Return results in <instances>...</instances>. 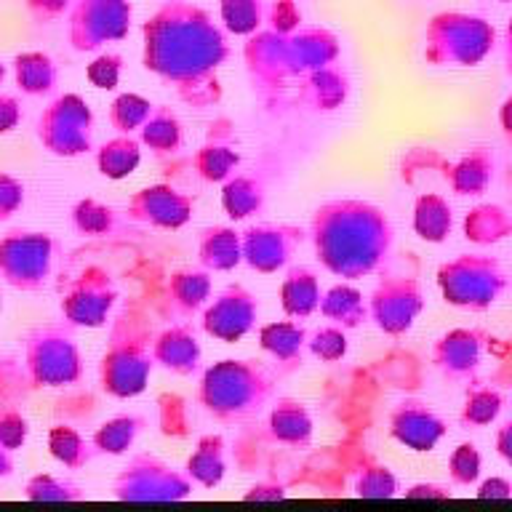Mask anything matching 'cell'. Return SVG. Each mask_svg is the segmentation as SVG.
<instances>
[{"instance_id": "16", "label": "cell", "mask_w": 512, "mask_h": 512, "mask_svg": "<svg viewBox=\"0 0 512 512\" xmlns=\"http://www.w3.org/2000/svg\"><path fill=\"white\" fill-rule=\"evenodd\" d=\"M307 232L296 224H254L243 232V262L254 272L272 275L283 270Z\"/></svg>"}, {"instance_id": "42", "label": "cell", "mask_w": 512, "mask_h": 512, "mask_svg": "<svg viewBox=\"0 0 512 512\" xmlns=\"http://www.w3.org/2000/svg\"><path fill=\"white\" fill-rule=\"evenodd\" d=\"M355 494L366 499H390L398 494V478L384 464H366L355 478Z\"/></svg>"}, {"instance_id": "34", "label": "cell", "mask_w": 512, "mask_h": 512, "mask_svg": "<svg viewBox=\"0 0 512 512\" xmlns=\"http://www.w3.org/2000/svg\"><path fill=\"white\" fill-rule=\"evenodd\" d=\"M227 472V454H224L222 435H200L195 443V451L187 459V475L198 486L214 488L224 480Z\"/></svg>"}, {"instance_id": "56", "label": "cell", "mask_w": 512, "mask_h": 512, "mask_svg": "<svg viewBox=\"0 0 512 512\" xmlns=\"http://www.w3.org/2000/svg\"><path fill=\"white\" fill-rule=\"evenodd\" d=\"M499 123H502L504 134L512 136V96L510 99H504L502 110H499Z\"/></svg>"}, {"instance_id": "33", "label": "cell", "mask_w": 512, "mask_h": 512, "mask_svg": "<svg viewBox=\"0 0 512 512\" xmlns=\"http://www.w3.org/2000/svg\"><path fill=\"white\" fill-rule=\"evenodd\" d=\"M454 227V211L438 192H424L414 203V232L427 243H443Z\"/></svg>"}, {"instance_id": "37", "label": "cell", "mask_w": 512, "mask_h": 512, "mask_svg": "<svg viewBox=\"0 0 512 512\" xmlns=\"http://www.w3.org/2000/svg\"><path fill=\"white\" fill-rule=\"evenodd\" d=\"M16 83L24 94L43 96L56 88V64L46 54L16 56Z\"/></svg>"}, {"instance_id": "59", "label": "cell", "mask_w": 512, "mask_h": 512, "mask_svg": "<svg viewBox=\"0 0 512 512\" xmlns=\"http://www.w3.org/2000/svg\"><path fill=\"white\" fill-rule=\"evenodd\" d=\"M3 75H6V70H3V64H0V83H3Z\"/></svg>"}, {"instance_id": "18", "label": "cell", "mask_w": 512, "mask_h": 512, "mask_svg": "<svg viewBox=\"0 0 512 512\" xmlns=\"http://www.w3.org/2000/svg\"><path fill=\"white\" fill-rule=\"evenodd\" d=\"M448 424L446 419L432 411L422 400H403L392 408L390 414V435L398 440L400 446L416 454H427L446 438Z\"/></svg>"}, {"instance_id": "27", "label": "cell", "mask_w": 512, "mask_h": 512, "mask_svg": "<svg viewBox=\"0 0 512 512\" xmlns=\"http://www.w3.org/2000/svg\"><path fill=\"white\" fill-rule=\"evenodd\" d=\"M144 147H150L155 158H171L184 147V128L182 120L176 118V112L166 104H158L147 123L139 131Z\"/></svg>"}, {"instance_id": "12", "label": "cell", "mask_w": 512, "mask_h": 512, "mask_svg": "<svg viewBox=\"0 0 512 512\" xmlns=\"http://www.w3.org/2000/svg\"><path fill=\"white\" fill-rule=\"evenodd\" d=\"M422 310V286L408 275H384L368 296V318L387 336L408 334Z\"/></svg>"}, {"instance_id": "15", "label": "cell", "mask_w": 512, "mask_h": 512, "mask_svg": "<svg viewBox=\"0 0 512 512\" xmlns=\"http://www.w3.org/2000/svg\"><path fill=\"white\" fill-rule=\"evenodd\" d=\"M256 320H259V299L246 286L232 283L208 304L200 326L219 342L235 344L254 331Z\"/></svg>"}, {"instance_id": "26", "label": "cell", "mask_w": 512, "mask_h": 512, "mask_svg": "<svg viewBox=\"0 0 512 512\" xmlns=\"http://www.w3.org/2000/svg\"><path fill=\"white\" fill-rule=\"evenodd\" d=\"M270 438L291 448H307L312 440V416L304 403L294 398H278L267 422Z\"/></svg>"}, {"instance_id": "43", "label": "cell", "mask_w": 512, "mask_h": 512, "mask_svg": "<svg viewBox=\"0 0 512 512\" xmlns=\"http://www.w3.org/2000/svg\"><path fill=\"white\" fill-rule=\"evenodd\" d=\"M222 19L235 35H251L262 24V0H222Z\"/></svg>"}, {"instance_id": "21", "label": "cell", "mask_w": 512, "mask_h": 512, "mask_svg": "<svg viewBox=\"0 0 512 512\" xmlns=\"http://www.w3.org/2000/svg\"><path fill=\"white\" fill-rule=\"evenodd\" d=\"M152 358H155V366L176 376L198 374L203 366V350H200L198 336L187 323H174V326L163 328L152 342Z\"/></svg>"}, {"instance_id": "5", "label": "cell", "mask_w": 512, "mask_h": 512, "mask_svg": "<svg viewBox=\"0 0 512 512\" xmlns=\"http://www.w3.org/2000/svg\"><path fill=\"white\" fill-rule=\"evenodd\" d=\"M152 328L139 307L128 304L123 307L115 323H112L110 342L102 355L99 379L102 390L112 398H136L147 390L155 358H152Z\"/></svg>"}, {"instance_id": "47", "label": "cell", "mask_w": 512, "mask_h": 512, "mask_svg": "<svg viewBox=\"0 0 512 512\" xmlns=\"http://www.w3.org/2000/svg\"><path fill=\"white\" fill-rule=\"evenodd\" d=\"M120 70H123V59L118 54H102L96 62L88 64L86 75L91 80V86L112 91L120 83Z\"/></svg>"}, {"instance_id": "29", "label": "cell", "mask_w": 512, "mask_h": 512, "mask_svg": "<svg viewBox=\"0 0 512 512\" xmlns=\"http://www.w3.org/2000/svg\"><path fill=\"white\" fill-rule=\"evenodd\" d=\"M320 315L331 320L334 326L352 331V328L363 326L368 320V302L350 283H336L320 299Z\"/></svg>"}, {"instance_id": "1", "label": "cell", "mask_w": 512, "mask_h": 512, "mask_svg": "<svg viewBox=\"0 0 512 512\" xmlns=\"http://www.w3.org/2000/svg\"><path fill=\"white\" fill-rule=\"evenodd\" d=\"M224 32L203 8L168 0L144 24V70L174 88L179 102L206 110L222 102L219 70L227 62Z\"/></svg>"}, {"instance_id": "45", "label": "cell", "mask_w": 512, "mask_h": 512, "mask_svg": "<svg viewBox=\"0 0 512 512\" xmlns=\"http://www.w3.org/2000/svg\"><path fill=\"white\" fill-rule=\"evenodd\" d=\"M480 451L475 443H462L456 446L448 456V475H451V483L454 486H470L480 478Z\"/></svg>"}, {"instance_id": "44", "label": "cell", "mask_w": 512, "mask_h": 512, "mask_svg": "<svg viewBox=\"0 0 512 512\" xmlns=\"http://www.w3.org/2000/svg\"><path fill=\"white\" fill-rule=\"evenodd\" d=\"M307 350L310 355H315L323 363H336V360H342L350 350V342H347V334H344L342 326H323L318 328L315 334L310 336V342H307Z\"/></svg>"}, {"instance_id": "54", "label": "cell", "mask_w": 512, "mask_h": 512, "mask_svg": "<svg viewBox=\"0 0 512 512\" xmlns=\"http://www.w3.org/2000/svg\"><path fill=\"white\" fill-rule=\"evenodd\" d=\"M283 496H286L283 486H254L246 499H283Z\"/></svg>"}, {"instance_id": "28", "label": "cell", "mask_w": 512, "mask_h": 512, "mask_svg": "<svg viewBox=\"0 0 512 512\" xmlns=\"http://www.w3.org/2000/svg\"><path fill=\"white\" fill-rule=\"evenodd\" d=\"M494 179V155L483 147L467 152L454 166H448L446 182L456 195H483Z\"/></svg>"}, {"instance_id": "11", "label": "cell", "mask_w": 512, "mask_h": 512, "mask_svg": "<svg viewBox=\"0 0 512 512\" xmlns=\"http://www.w3.org/2000/svg\"><path fill=\"white\" fill-rule=\"evenodd\" d=\"M56 243L46 232H11L0 240V275L8 286L38 291L54 267Z\"/></svg>"}, {"instance_id": "50", "label": "cell", "mask_w": 512, "mask_h": 512, "mask_svg": "<svg viewBox=\"0 0 512 512\" xmlns=\"http://www.w3.org/2000/svg\"><path fill=\"white\" fill-rule=\"evenodd\" d=\"M19 120H22V107H19V102H16L14 96L0 94V134L14 131L19 126Z\"/></svg>"}, {"instance_id": "4", "label": "cell", "mask_w": 512, "mask_h": 512, "mask_svg": "<svg viewBox=\"0 0 512 512\" xmlns=\"http://www.w3.org/2000/svg\"><path fill=\"white\" fill-rule=\"evenodd\" d=\"M275 395V379L259 360H219L200 376L198 403L219 422H246Z\"/></svg>"}, {"instance_id": "9", "label": "cell", "mask_w": 512, "mask_h": 512, "mask_svg": "<svg viewBox=\"0 0 512 512\" xmlns=\"http://www.w3.org/2000/svg\"><path fill=\"white\" fill-rule=\"evenodd\" d=\"M27 374L40 387H64L80 379V352L70 323H51L27 336Z\"/></svg>"}, {"instance_id": "20", "label": "cell", "mask_w": 512, "mask_h": 512, "mask_svg": "<svg viewBox=\"0 0 512 512\" xmlns=\"http://www.w3.org/2000/svg\"><path fill=\"white\" fill-rule=\"evenodd\" d=\"M232 123L227 118H219L211 123L208 139L198 147V152L192 155V168L203 182L224 184L235 174V168L240 166V155L232 144Z\"/></svg>"}, {"instance_id": "31", "label": "cell", "mask_w": 512, "mask_h": 512, "mask_svg": "<svg viewBox=\"0 0 512 512\" xmlns=\"http://www.w3.org/2000/svg\"><path fill=\"white\" fill-rule=\"evenodd\" d=\"M211 299V272L179 270L168 278V304L176 315H195Z\"/></svg>"}, {"instance_id": "53", "label": "cell", "mask_w": 512, "mask_h": 512, "mask_svg": "<svg viewBox=\"0 0 512 512\" xmlns=\"http://www.w3.org/2000/svg\"><path fill=\"white\" fill-rule=\"evenodd\" d=\"M406 496L408 499H424V496H430V499H448L451 491L440 486H432V483H419V486H411L406 488Z\"/></svg>"}, {"instance_id": "14", "label": "cell", "mask_w": 512, "mask_h": 512, "mask_svg": "<svg viewBox=\"0 0 512 512\" xmlns=\"http://www.w3.org/2000/svg\"><path fill=\"white\" fill-rule=\"evenodd\" d=\"M131 27V3L128 0H80L70 24V40L78 51L123 40Z\"/></svg>"}, {"instance_id": "46", "label": "cell", "mask_w": 512, "mask_h": 512, "mask_svg": "<svg viewBox=\"0 0 512 512\" xmlns=\"http://www.w3.org/2000/svg\"><path fill=\"white\" fill-rule=\"evenodd\" d=\"M27 499H46V502H72V499H83L80 488L75 483L56 475H35L27 483Z\"/></svg>"}, {"instance_id": "3", "label": "cell", "mask_w": 512, "mask_h": 512, "mask_svg": "<svg viewBox=\"0 0 512 512\" xmlns=\"http://www.w3.org/2000/svg\"><path fill=\"white\" fill-rule=\"evenodd\" d=\"M246 67L264 99L294 94L299 80L339 59V40L320 27L291 32H259L246 43Z\"/></svg>"}, {"instance_id": "8", "label": "cell", "mask_w": 512, "mask_h": 512, "mask_svg": "<svg viewBox=\"0 0 512 512\" xmlns=\"http://www.w3.org/2000/svg\"><path fill=\"white\" fill-rule=\"evenodd\" d=\"M195 480L152 454H134L112 483L120 502H182L190 499Z\"/></svg>"}, {"instance_id": "7", "label": "cell", "mask_w": 512, "mask_h": 512, "mask_svg": "<svg viewBox=\"0 0 512 512\" xmlns=\"http://www.w3.org/2000/svg\"><path fill=\"white\" fill-rule=\"evenodd\" d=\"M438 288L443 299L462 310H488L507 288V275L494 256L462 254L440 264Z\"/></svg>"}, {"instance_id": "51", "label": "cell", "mask_w": 512, "mask_h": 512, "mask_svg": "<svg viewBox=\"0 0 512 512\" xmlns=\"http://www.w3.org/2000/svg\"><path fill=\"white\" fill-rule=\"evenodd\" d=\"M480 499H510L512 496V483L507 478H491L483 480L478 488Z\"/></svg>"}, {"instance_id": "23", "label": "cell", "mask_w": 512, "mask_h": 512, "mask_svg": "<svg viewBox=\"0 0 512 512\" xmlns=\"http://www.w3.org/2000/svg\"><path fill=\"white\" fill-rule=\"evenodd\" d=\"M350 94V80L336 64H328L323 70L310 72L307 78L299 80L294 91V102L315 112H331L342 107Z\"/></svg>"}, {"instance_id": "55", "label": "cell", "mask_w": 512, "mask_h": 512, "mask_svg": "<svg viewBox=\"0 0 512 512\" xmlns=\"http://www.w3.org/2000/svg\"><path fill=\"white\" fill-rule=\"evenodd\" d=\"M32 8H40L43 14H59L64 6H67V0H30Z\"/></svg>"}, {"instance_id": "49", "label": "cell", "mask_w": 512, "mask_h": 512, "mask_svg": "<svg viewBox=\"0 0 512 512\" xmlns=\"http://www.w3.org/2000/svg\"><path fill=\"white\" fill-rule=\"evenodd\" d=\"M24 203V184L14 176L0 174V222H6Z\"/></svg>"}, {"instance_id": "30", "label": "cell", "mask_w": 512, "mask_h": 512, "mask_svg": "<svg viewBox=\"0 0 512 512\" xmlns=\"http://www.w3.org/2000/svg\"><path fill=\"white\" fill-rule=\"evenodd\" d=\"M267 200V187L259 176L232 174L222 184V208L232 222L259 214Z\"/></svg>"}, {"instance_id": "52", "label": "cell", "mask_w": 512, "mask_h": 512, "mask_svg": "<svg viewBox=\"0 0 512 512\" xmlns=\"http://www.w3.org/2000/svg\"><path fill=\"white\" fill-rule=\"evenodd\" d=\"M496 454L502 456L504 462L512 467V419L510 422H504L496 432Z\"/></svg>"}, {"instance_id": "10", "label": "cell", "mask_w": 512, "mask_h": 512, "mask_svg": "<svg viewBox=\"0 0 512 512\" xmlns=\"http://www.w3.org/2000/svg\"><path fill=\"white\" fill-rule=\"evenodd\" d=\"M38 139L59 158L83 155L94 142V112L78 94L59 96L40 115Z\"/></svg>"}, {"instance_id": "13", "label": "cell", "mask_w": 512, "mask_h": 512, "mask_svg": "<svg viewBox=\"0 0 512 512\" xmlns=\"http://www.w3.org/2000/svg\"><path fill=\"white\" fill-rule=\"evenodd\" d=\"M118 302V286L104 267H86L62 296V315L70 326L99 328Z\"/></svg>"}, {"instance_id": "17", "label": "cell", "mask_w": 512, "mask_h": 512, "mask_svg": "<svg viewBox=\"0 0 512 512\" xmlns=\"http://www.w3.org/2000/svg\"><path fill=\"white\" fill-rule=\"evenodd\" d=\"M195 198L187 192H179L171 184H152L134 192L128 200L126 214L139 224L155 227V230H179L192 219Z\"/></svg>"}, {"instance_id": "36", "label": "cell", "mask_w": 512, "mask_h": 512, "mask_svg": "<svg viewBox=\"0 0 512 512\" xmlns=\"http://www.w3.org/2000/svg\"><path fill=\"white\" fill-rule=\"evenodd\" d=\"M144 416L139 414H120L112 416L110 422H104L99 430L94 432V448L96 454H126L128 448L134 446L139 432L144 430Z\"/></svg>"}, {"instance_id": "40", "label": "cell", "mask_w": 512, "mask_h": 512, "mask_svg": "<svg viewBox=\"0 0 512 512\" xmlns=\"http://www.w3.org/2000/svg\"><path fill=\"white\" fill-rule=\"evenodd\" d=\"M152 110H155V104L144 99L142 94H120L110 104V123L118 134H134V131H142Z\"/></svg>"}, {"instance_id": "60", "label": "cell", "mask_w": 512, "mask_h": 512, "mask_svg": "<svg viewBox=\"0 0 512 512\" xmlns=\"http://www.w3.org/2000/svg\"><path fill=\"white\" fill-rule=\"evenodd\" d=\"M0 307H3V299H0Z\"/></svg>"}, {"instance_id": "58", "label": "cell", "mask_w": 512, "mask_h": 512, "mask_svg": "<svg viewBox=\"0 0 512 512\" xmlns=\"http://www.w3.org/2000/svg\"><path fill=\"white\" fill-rule=\"evenodd\" d=\"M504 67H507V75H512V22L507 30V46H504Z\"/></svg>"}, {"instance_id": "48", "label": "cell", "mask_w": 512, "mask_h": 512, "mask_svg": "<svg viewBox=\"0 0 512 512\" xmlns=\"http://www.w3.org/2000/svg\"><path fill=\"white\" fill-rule=\"evenodd\" d=\"M27 432H30L27 419H24L19 411L6 408V411L0 414V446L11 448V451L22 448L24 440H27Z\"/></svg>"}, {"instance_id": "2", "label": "cell", "mask_w": 512, "mask_h": 512, "mask_svg": "<svg viewBox=\"0 0 512 512\" xmlns=\"http://www.w3.org/2000/svg\"><path fill=\"white\" fill-rule=\"evenodd\" d=\"M310 238L318 262L342 280H358L376 272L390 256V219L374 203L358 198L326 200L315 208Z\"/></svg>"}, {"instance_id": "6", "label": "cell", "mask_w": 512, "mask_h": 512, "mask_svg": "<svg viewBox=\"0 0 512 512\" xmlns=\"http://www.w3.org/2000/svg\"><path fill=\"white\" fill-rule=\"evenodd\" d=\"M494 48V27L467 14L435 16L424 35V59L435 67H475Z\"/></svg>"}, {"instance_id": "24", "label": "cell", "mask_w": 512, "mask_h": 512, "mask_svg": "<svg viewBox=\"0 0 512 512\" xmlns=\"http://www.w3.org/2000/svg\"><path fill=\"white\" fill-rule=\"evenodd\" d=\"M198 262L208 272H230L243 262V232L232 227H206L198 238Z\"/></svg>"}, {"instance_id": "22", "label": "cell", "mask_w": 512, "mask_h": 512, "mask_svg": "<svg viewBox=\"0 0 512 512\" xmlns=\"http://www.w3.org/2000/svg\"><path fill=\"white\" fill-rule=\"evenodd\" d=\"M307 342H310V334L296 318L275 320L259 328V347L275 360L280 371H294L302 366Z\"/></svg>"}, {"instance_id": "25", "label": "cell", "mask_w": 512, "mask_h": 512, "mask_svg": "<svg viewBox=\"0 0 512 512\" xmlns=\"http://www.w3.org/2000/svg\"><path fill=\"white\" fill-rule=\"evenodd\" d=\"M320 299H323V291H320L318 272L304 264L286 272V278L280 283V307L288 318H310L320 310Z\"/></svg>"}, {"instance_id": "38", "label": "cell", "mask_w": 512, "mask_h": 512, "mask_svg": "<svg viewBox=\"0 0 512 512\" xmlns=\"http://www.w3.org/2000/svg\"><path fill=\"white\" fill-rule=\"evenodd\" d=\"M48 448H51V454H54L56 462H62L64 467H70V470L86 467V464L96 456L94 440H86L78 430L64 427V424L51 430V435H48Z\"/></svg>"}, {"instance_id": "39", "label": "cell", "mask_w": 512, "mask_h": 512, "mask_svg": "<svg viewBox=\"0 0 512 512\" xmlns=\"http://www.w3.org/2000/svg\"><path fill=\"white\" fill-rule=\"evenodd\" d=\"M502 392L494 390V387H488V384H475L470 392H467V398H464L462 406V424L467 427H486L499 416L502 411Z\"/></svg>"}, {"instance_id": "41", "label": "cell", "mask_w": 512, "mask_h": 512, "mask_svg": "<svg viewBox=\"0 0 512 512\" xmlns=\"http://www.w3.org/2000/svg\"><path fill=\"white\" fill-rule=\"evenodd\" d=\"M72 224L83 235H110L120 227V219L112 206H104L99 200L88 198L80 200L78 206L72 208Z\"/></svg>"}, {"instance_id": "35", "label": "cell", "mask_w": 512, "mask_h": 512, "mask_svg": "<svg viewBox=\"0 0 512 512\" xmlns=\"http://www.w3.org/2000/svg\"><path fill=\"white\" fill-rule=\"evenodd\" d=\"M464 235L478 246L499 243L507 235H512V216L502 206H491V203L472 208L464 219Z\"/></svg>"}, {"instance_id": "57", "label": "cell", "mask_w": 512, "mask_h": 512, "mask_svg": "<svg viewBox=\"0 0 512 512\" xmlns=\"http://www.w3.org/2000/svg\"><path fill=\"white\" fill-rule=\"evenodd\" d=\"M14 472V459H11V448L0 446V478H8Z\"/></svg>"}, {"instance_id": "19", "label": "cell", "mask_w": 512, "mask_h": 512, "mask_svg": "<svg viewBox=\"0 0 512 512\" xmlns=\"http://www.w3.org/2000/svg\"><path fill=\"white\" fill-rule=\"evenodd\" d=\"M480 358H483V334L470 328L448 331L430 350L432 366L454 382H467L478 374Z\"/></svg>"}, {"instance_id": "32", "label": "cell", "mask_w": 512, "mask_h": 512, "mask_svg": "<svg viewBox=\"0 0 512 512\" xmlns=\"http://www.w3.org/2000/svg\"><path fill=\"white\" fill-rule=\"evenodd\" d=\"M139 163H142V139H136L134 134L112 136L110 142H104L96 152L99 174L112 179V182L134 174Z\"/></svg>"}]
</instances>
